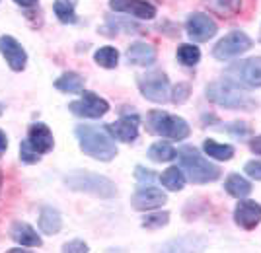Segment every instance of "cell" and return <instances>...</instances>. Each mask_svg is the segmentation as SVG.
Instances as JSON below:
<instances>
[{"instance_id":"cell-1","label":"cell","mask_w":261,"mask_h":253,"mask_svg":"<svg viewBox=\"0 0 261 253\" xmlns=\"http://www.w3.org/2000/svg\"><path fill=\"white\" fill-rule=\"evenodd\" d=\"M76 136L80 148L86 152L88 156L101 160V162H109L117 156V146L111 140L106 131L90 127V125H78L76 127Z\"/></svg>"},{"instance_id":"cell-2","label":"cell","mask_w":261,"mask_h":253,"mask_svg":"<svg viewBox=\"0 0 261 253\" xmlns=\"http://www.w3.org/2000/svg\"><path fill=\"white\" fill-rule=\"evenodd\" d=\"M177 158H179L181 170L187 172L191 183H211L220 177V167L208 162L207 158H203L193 146H181L177 150Z\"/></svg>"},{"instance_id":"cell-3","label":"cell","mask_w":261,"mask_h":253,"mask_svg":"<svg viewBox=\"0 0 261 253\" xmlns=\"http://www.w3.org/2000/svg\"><path fill=\"white\" fill-rule=\"evenodd\" d=\"M207 98L222 107H228V109H244L250 111L253 109V99H250L244 92H240L238 86H234L228 80H217V82H211L207 86Z\"/></svg>"},{"instance_id":"cell-4","label":"cell","mask_w":261,"mask_h":253,"mask_svg":"<svg viewBox=\"0 0 261 253\" xmlns=\"http://www.w3.org/2000/svg\"><path fill=\"white\" fill-rule=\"evenodd\" d=\"M65 183L72 191H82V193L101 199H111L117 193L113 181H109L108 177L98 176V174H92V172H76L72 176L65 177Z\"/></svg>"},{"instance_id":"cell-5","label":"cell","mask_w":261,"mask_h":253,"mask_svg":"<svg viewBox=\"0 0 261 253\" xmlns=\"http://www.w3.org/2000/svg\"><path fill=\"white\" fill-rule=\"evenodd\" d=\"M146 129L158 134V136H168L172 140H184L189 136V125L185 119L177 117V115H170L164 111H150L146 117Z\"/></svg>"},{"instance_id":"cell-6","label":"cell","mask_w":261,"mask_h":253,"mask_svg":"<svg viewBox=\"0 0 261 253\" xmlns=\"http://www.w3.org/2000/svg\"><path fill=\"white\" fill-rule=\"evenodd\" d=\"M226 80L242 88H261V57L238 61L226 70Z\"/></svg>"},{"instance_id":"cell-7","label":"cell","mask_w":261,"mask_h":253,"mask_svg":"<svg viewBox=\"0 0 261 253\" xmlns=\"http://www.w3.org/2000/svg\"><path fill=\"white\" fill-rule=\"evenodd\" d=\"M253 41L246 35L244 32H232L228 35H224L213 49V55L218 61H228L234 57H240L242 53L250 51Z\"/></svg>"},{"instance_id":"cell-8","label":"cell","mask_w":261,"mask_h":253,"mask_svg":"<svg viewBox=\"0 0 261 253\" xmlns=\"http://www.w3.org/2000/svg\"><path fill=\"white\" fill-rule=\"evenodd\" d=\"M142 96L154 103H166L170 99V82L164 72H150L139 78Z\"/></svg>"},{"instance_id":"cell-9","label":"cell","mask_w":261,"mask_h":253,"mask_svg":"<svg viewBox=\"0 0 261 253\" xmlns=\"http://www.w3.org/2000/svg\"><path fill=\"white\" fill-rule=\"evenodd\" d=\"M68 109L78 117H88V119H99L109 111V103L106 99L96 96L94 92H84V96L76 101L68 103Z\"/></svg>"},{"instance_id":"cell-10","label":"cell","mask_w":261,"mask_h":253,"mask_svg":"<svg viewBox=\"0 0 261 253\" xmlns=\"http://www.w3.org/2000/svg\"><path fill=\"white\" fill-rule=\"evenodd\" d=\"M217 32H218L217 23H215L213 18H208L207 14L197 12L193 16H189V20H187V35L193 41H199V43L208 41L211 37L217 35Z\"/></svg>"},{"instance_id":"cell-11","label":"cell","mask_w":261,"mask_h":253,"mask_svg":"<svg viewBox=\"0 0 261 253\" xmlns=\"http://www.w3.org/2000/svg\"><path fill=\"white\" fill-rule=\"evenodd\" d=\"M0 53L4 55L6 63L10 66L12 70L20 72L25 68V63H28V55L23 51V47L12 35H2L0 37Z\"/></svg>"},{"instance_id":"cell-12","label":"cell","mask_w":261,"mask_h":253,"mask_svg":"<svg viewBox=\"0 0 261 253\" xmlns=\"http://www.w3.org/2000/svg\"><path fill=\"white\" fill-rule=\"evenodd\" d=\"M109 8L123 14H130L141 20H152L156 16V8L144 0H109Z\"/></svg>"},{"instance_id":"cell-13","label":"cell","mask_w":261,"mask_h":253,"mask_svg":"<svg viewBox=\"0 0 261 253\" xmlns=\"http://www.w3.org/2000/svg\"><path fill=\"white\" fill-rule=\"evenodd\" d=\"M166 201H168L166 193L160 191V189L152 187V185L141 187L133 195V199H130L133 207L137 210H154V209H158V207H162Z\"/></svg>"},{"instance_id":"cell-14","label":"cell","mask_w":261,"mask_h":253,"mask_svg":"<svg viewBox=\"0 0 261 253\" xmlns=\"http://www.w3.org/2000/svg\"><path fill=\"white\" fill-rule=\"evenodd\" d=\"M234 220L244 230H253L261 222V205L255 201H240L234 210Z\"/></svg>"},{"instance_id":"cell-15","label":"cell","mask_w":261,"mask_h":253,"mask_svg":"<svg viewBox=\"0 0 261 253\" xmlns=\"http://www.w3.org/2000/svg\"><path fill=\"white\" fill-rule=\"evenodd\" d=\"M139 125H141V119L139 115H123L119 121L108 125V131L117 138V140H123V143H133L139 134Z\"/></svg>"},{"instance_id":"cell-16","label":"cell","mask_w":261,"mask_h":253,"mask_svg":"<svg viewBox=\"0 0 261 253\" xmlns=\"http://www.w3.org/2000/svg\"><path fill=\"white\" fill-rule=\"evenodd\" d=\"M28 140L33 146V150L39 152V154H47V152L53 150V132L49 131V127L43 125V123L32 125Z\"/></svg>"},{"instance_id":"cell-17","label":"cell","mask_w":261,"mask_h":253,"mask_svg":"<svg viewBox=\"0 0 261 253\" xmlns=\"http://www.w3.org/2000/svg\"><path fill=\"white\" fill-rule=\"evenodd\" d=\"M127 59L130 65L137 66H150L156 61V49L150 43L137 41L127 49Z\"/></svg>"},{"instance_id":"cell-18","label":"cell","mask_w":261,"mask_h":253,"mask_svg":"<svg viewBox=\"0 0 261 253\" xmlns=\"http://www.w3.org/2000/svg\"><path fill=\"white\" fill-rule=\"evenodd\" d=\"M10 236L14 242L20 243V245H25V247H39L41 245V238L37 236V232L25 222H16L12 226Z\"/></svg>"},{"instance_id":"cell-19","label":"cell","mask_w":261,"mask_h":253,"mask_svg":"<svg viewBox=\"0 0 261 253\" xmlns=\"http://www.w3.org/2000/svg\"><path fill=\"white\" fill-rule=\"evenodd\" d=\"M39 228L43 234H49V236H53L61 230L63 228V218H61L59 210L51 209V207H43L41 214H39Z\"/></svg>"},{"instance_id":"cell-20","label":"cell","mask_w":261,"mask_h":253,"mask_svg":"<svg viewBox=\"0 0 261 253\" xmlns=\"http://www.w3.org/2000/svg\"><path fill=\"white\" fill-rule=\"evenodd\" d=\"M224 189L228 191L232 197L244 199L251 193V183L248 179H244L240 174H230L226 177V181H224Z\"/></svg>"},{"instance_id":"cell-21","label":"cell","mask_w":261,"mask_h":253,"mask_svg":"<svg viewBox=\"0 0 261 253\" xmlns=\"http://www.w3.org/2000/svg\"><path fill=\"white\" fill-rule=\"evenodd\" d=\"M55 88L66 92V94H78V92L84 90V78L78 72H65L61 78H57Z\"/></svg>"},{"instance_id":"cell-22","label":"cell","mask_w":261,"mask_h":253,"mask_svg":"<svg viewBox=\"0 0 261 253\" xmlns=\"http://www.w3.org/2000/svg\"><path fill=\"white\" fill-rule=\"evenodd\" d=\"M175 156H177L175 148L168 143H154L152 146L148 148V158H150L152 162H158V164H162V162H172Z\"/></svg>"},{"instance_id":"cell-23","label":"cell","mask_w":261,"mask_h":253,"mask_svg":"<svg viewBox=\"0 0 261 253\" xmlns=\"http://www.w3.org/2000/svg\"><path fill=\"white\" fill-rule=\"evenodd\" d=\"M162 185L164 187H168L170 191H181L185 185V177H184V172H181V167H177V165H172V167H168L166 172L162 174Z\"/></svg>"},{"instance_id":"cell-24","label":"cell","mask_w":261,"mask_h":253,"mask_svg":"<svg viewBox=\"0 0 261 253\" xmlns=\"http://www.w3.org/2000/svg\"><path fill=\"white\" fill-rule=\"evenodd\" d=\"M203 148H205V152H207L211 158H215V160H230L232 156H234V148L230 146V144H218L215 143L213 138H207L205 144H203Z\"/></svg>"},{"instance_id":"cell-25","label":"cell","mask_w":261,"mask_h":253,"mask_svg":"<svg viewBox=\"0 0 261 253\" xmlns=\"http://www.w3.org/2000/svg\"><path fill=\"white\" fill-rule=\"evenodd\" d=\"M76 0H55V14L63 23H74L76 14H74Z\"/></svg>"},{"instance_id":"cell-26","label":"cell","mask_w":261,"mask_h":253,"mask_svg":"<svg viewBox=\"0 0 261 253\" xmlns=\"http://www.w3.org/2000/svg\"><path fill=\"white\" fill-rule=\"evenodd\" d=\"M177 59H179L181 65L195 66L199 63V59H201V51H199V47H195V45L184 43L177 47Z\"/></svg>"},{"instance_id":"cell-27","label":"cell","mask_w":261,"mask_h":253,"mask_svg":"<svg viewBox=\"0 0 261 253\" xmlns=\"http://www.w3.org/2000/svg\"><path fill=\"white\" fill-rule=\"evenodd\" d=\"M94 61H96L99 66H103V68H115V66H117V61H119V53H117V49H113V47H101V49L96 51Z\"/></svg>"},{"instance_id":"cell-28","label":"cell","mask_w":261,"mask_h":253,"mask_svg":"<svg viewBox=\"0 0 261 253\" xmlns=\"http://www.w3.org/2000/svg\"><path fill=\"white\" fill-rule=\"evenodd\" d=\"M207 4L213 6V10H217L218 14H222L224 18L234 16L242 6V0H205Z\"/></svg>"},{"instance_id":"cell-29","label":"cell","mask_w":261,"mask_h":253,"mask_svg":"<svg viewBox=\"0 0 261 253\" xmlns=\"http://www.w3.org/2000/svg\"><path fill=\"white\" fill-rule=\"evenodd\" d=\"M20 158H22V162H25V164H37L41 156H39V152L33 150L30 140H23L22 146H20Z\"/></svg>"},{"instance_id":"cell-30","label":"cell","mask_w":261,"mask_h":253,"mask_svg":"<svg viewBox=\"0 0 261 253\" xmlns=\"http://www.w3.org/2000/svg\"><path fill=\"white\" fill-rule=\"evenodd\" d=\"M170 220V214L168 212H156V214H150V216H146L144 222H142V226L144 228H162L166 226Z\"/></svg>"},{"instance_id":"cell-31","label":"cell","mask_w":261,"mask_h":253,"mask_svg":"<svg viewBox=\"0 0 261 253\" xmlns=\"http://www.w3.org/2000/svg\"><path fill=\"white\" fill-rule=\"evenodd\" d=\"M189 92H191V88H189V84H177L174 88V94L170 96L172 98V101L174 103H185L187 101V98H189Z\"/></svg>"},{"instance_id":"cell-32","label":"cell","mask_w":261,"mask_h":253,"mask_svg":"<svg viewBox=\"0 0 261 253\" xmlns=\"http://www.w3.org/2000/svg\"><path fill=\"white\" fill-rule=\"evenodd\" d=\"M63 251L65 253H86L88 251V245L80 240H74V242H68L63 245Z\"/></svg>"},{"instance_id":"cell-33","label":"cell","mask_w":261,"mask_h":253,"mask_svg":"<svg viewBox=\"0 0 261 253\" xmlns=\"http://www.w3.org/2000/svg\"><path fill=\"white\" fill-rule=\"evenodd\" d=\"M244 172L250 177H253V179H261V162H255V160L248 162L246 167H244Z\"/></svg>"},{"instance_id":"cell-34","label":"cell","mask_w":261,"mask_h":253,"mask_svg":"<svg viewBox=\"0 0 261 253\" xmlns=\"http://www.w3.org/2000/svg\"><path fill=\"white\" fill-rule=\"evenodd\" d=\"M137 177L141 179V181H152L154 179V174L150 170H144L141 165H137Z\"/></svg>"},{"instance_id":"cell-35","label":"cell","mask_w":261,"mask_h":253,"mask_svg":"<svg viewBox=\"0 0 261 253\" xmlns=\"http://www.w3.org/2000/svg\"><path fill=\"white\" fill-rule=\"evenodd\" d=\"M250 148L255 152V154H259L261 156V136H255L253 140L250 143Z\"/></svg>"},{"instance_id":"cell-36","label":"cell","mask_w":261,"mask_h":253,"mask_svg":"<svg viewBox=\"0 0 261 253\" xmlns=\"http://www.w3.org/2000/svg\"><path fill=\"white\" fill-rule=\"evenodd\" d=\"M244 123H240V129H238V123H232V127H230V131L236 132V134H248V127H242Z\"/></svg>"},{"instance_id":"cell-37","label":"cell","mask_w":261,"mask_h":253,"mask_svg":"<svg viewBox=\"0 0 261 253\" xmlns=\"http://www.w3.org/2000/svg\"><path fill=\"white\" fill-rule=\"evenodd\" d=\"M6 148H8V140H6V134L0 131V156L6 152Z\"/></svg>"},{"instance_id":"cell-38","label":"cell","mask_w":261,"mask_h":253,"mask_svg":"<svg viewBox=\"0 0 261 253\" xmlns=\"http://www.w3.org/2000/svg\"><path fill=\"white\" fill-rule=\"evenodd\" d=\"M16 4H20V6H25V8H30V6H35L37 4V0H14Z\"/></svg>"},{"instance_id":"cell-39","label":"cell","mask_w":261,"mask_h":253,"mask_svg":"<svg viewBox=\"0 0 261 253\" xmlns=\"http://www.w3.org/2000/svg\"><path fill=\"white\" fill-rule=\"evenodd\" d=\"M2 111H4V105H2V103H0V115H2Z\"/></svg>"},{"instance_id":"cell-40","label":"cell","mask_w":261,"mask_h":253,"mask_svg":"<svg viewBox=\"0 0 261 253\" xmlns=\"http://www.w3.org/2000/svg\"><path fill=\"white\" fill-rule=\"evenodd\" d=\"M0 189H2V172H0Z\"/></svg>"},{"instance_id":"cell-41","label":"cell","mask_w":261,"mask_h":253,"mask_svg":"<svg viewBox=\"0 0 261 253\" xmlns=\"http://www.w3.org/2000/svg\"><path fill=\"white\" fill-rule=\"evenodd\" d=\"M259 41H261V32H259Z\"/></svg>"}]
</instances>
